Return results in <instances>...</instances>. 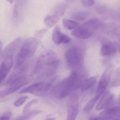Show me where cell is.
Returning a JSON list of instances; mask_svg holds the SVG:
<instances>
[{"label": "cell", "instance_id": "obj_1", "mask_svg": "<svg viewBox=\"0 0 120 120\" xmlns=\"http://www.w3.org/2000/svg\"><path fill=\"white\" fill-rule=\"evenodd\" d=\"M60 60L57 54L52 50L49 49L43 52L39 56L34 66L33 75L41 72L45 66L47 67L46 73L50 74L59 65Z\"/></svg>", "mask_w": 120, "mask_h": 120}, {"label": "cell", "instance_id": "obj_2", "mask_svg": "<svg viewBox=\"0 0 120 120\" xmlns=\"http://www.w3.org/2000/svg\"><path fill=\"white\" fill-rule=\"evenodd\" d=\"M39 42L37 38H30L24 42L15 59L16 68H19L36 52Z\"/></svg>", "mask_w": 120, "mask_h": 120}, {"label": "cell", "instance_id": "obj_3", "mask_svg": "<svg viewBox=\"0 0 120 120\" xmlns=\"http://www.w3.org/2000/svg\"><path fill=\"white\" fill-rule=\"evenodd\" d=\"M78 80L77 73L72 71L68 76L59 84L57 88L59 97L60 99H64L69 96L76 87Z\"/></svg>", "mask_w": 120, "mask_h": 120}, {"label": "cell", "instance_id": "obj_4", "mask_svg": "<svg viewBox=\"0 0 120 120\" xmlns=\"http://www.w3.org/2000/svg\"><path fill=\"white\" fill-rule=\"evenodd\" d=\"M29 80V78L23 76L17 75L11 76L7 82V84L9 86L8 88L0 92V98H3L16 92L28 83Z\"/></svg>", "mask_w": 120, "mask_h": 120}, {"label": "cell", "instance_id": "obj_5", "mask_svg": "<svg viewBox=\"0 0 120 120\" xmlns=\"http://www.w3.org/2000/svg\"><path fill=\"white\" fill-rule=\"evenodd\" d=\"M64 58L69 67L75 68L79 66L82 60V55L80 48L78 46L71 47L66 52Z\"/></svg>", "mask_w": 120, "mask_h": 120}, {"label": "cell", "instance_id": "obj_6", "mask_svg": "<svg viewBox=\"0 0 120 120\" xmlns=\"http://www.w3.org/2000/svg\"><path fill=\"white\" fill-rule=\"evenodd\" d=\"M52 86V84L50 83L38 82L24 88L19 93H30L36 96H43L49 91Z\"/></svg>", "mask_w": 120, "mask_h": 120}, {"label": "cell", "instance_id": "obj_7", "mask_svg": "<svg viewBox=\"0 0 120 120\" xmlns=\"http://www.w3.org/2000/svg\"><path fill=\"white\" fill-rule=\"evenodd\" d=\"M67 120H75L78 113V103L77 95H73L68 98L67 100Z\"/></svg>", "mask_w": 120, "mask_h": 120}, {"label": "cell", "instance_id": "obj_8", "mask_svg": "<svg viewBox=\"0 0 120 120\" xmlns=\"http://www.w3.org/2000/svg\"><path fill=\"white\" fill-rule=\"evenodd\" d=\"M110 76L109 71L107 70L104 73L101 77L98 86L96 95L93 98L96 101L100 98L106 89L109 81Z\"/></svg>", "mask_w": 120, "mask_h": 120}, {"label": "cell", "instance_id": "obj_9", "mask_svg": "<svg viewBox=\"0 0 120 120\" xmlns=\"http://www.w3.org/2000/svg\"><path fill=\"white\" fill-rule=\"evenodd\" d=\"M13 64V55L8 56L4 59L0 69V81L1 84L10 71Z\"/></svg>", "mask_w": 120, "mask_h": 120}, {"label": "cell", "instance_id": "obj_10", "mask_svg": "<svg viewBox=\"0 0 120 120\" xmlns=\"http://www.w3.org/2000/svg\"><path fill=\"white\" fill-rule=\"evenodd\" d=\"M22 38H19L10 43L2 51L0 52L1 59H5L8 56L13 55L21 46L22 43Z\"/></svg>", "mask_w": 120, "mask_h": 120}, {"label": "cell", "instance_id": "obj_11", "mask_svg": "<svg viewBox=\"0 0 120 120\" xmlns=\"http://www.w3.org/2000/svg\"><path fill=\"white\" fill-rule=\"evenodd\" d=\"M52 40L56 44L60 45L69 42L71 39L68 36L62 33L59 26H57L52 33Z\"/></svg>", "mask_w": 120, "mask_h": 120}, {"label": "cell", "instance_id": "obj_12", "mask_svg": "<svg viewBox=\"0 0 120 120\" xmlns=\"http://www.w3.org/2000/svg\"><path fill=\"white\" fill-rule=\"evenodd\" d=\"M100 119H120V107L108 109L100 113Z\"/></svg>", "mask_w": 120, "mask_h": 120}, {"label": "cell", "instance_id": "obj_13", "mask_svg": "<svg viewBox=\"0 0 120 120\" xmlns=\"http://www.w3.org/2000/svg\"><path fill=\"white\" fill-rule=\"evenodd\" d=\"M93 33V31L88 29L82 25L78 26L72 31L71 33V35L73 36L82 40L89 38L92 36Z\"/></svg>", "mask_w": 120, "mask_h": 120}, {"label": "cell", "instance_id": "obj_14", "mask_svg": "<svg viewBox=\"0 0 120 120\" xmlns=\"http://www.w3.org/2000/svg\"><path fill=\"white\" fill-rule=\"evenodd\" d=\"M113 97L109 91L105 92L102 97L101 98L99 102L98 103L96 107L97 110H100L102 109L104 107L109 105L111 100H112Z\"/></svg>", "mask_w": 120, "mask_h": 120}, {"label": "cell", "instance_id": "obj_15", "mask_svg": "<svg viewBox=\"0 0 120 120\" xmlns=\"http://www.w3.org/2000/svg\"><path fill=\"white\" fill-rule=\"evenodd\" d=\"M116 52V49L114 46L111 44H106L102 47L100 50L101 56H103L113 55Z\"/></svg>", "mask_w": 120, "mask_h": 120}, {"label": "cell", "instance_id": "obj_16", "mask_svg": "<svg viewBox=\"0 0 120 120\" xmlns=\"http://www.w3.org/2000/svg\"><path fill=\"white\" fill-rule=\"evenodd\" d=\"M101 24V22L98 19H93L87 21L83 24V26L91 31H93L99 28Z\"/></svg>", "mask_w": 120, "mask_h": 120}, {"label": "cell", "instance_id": "obj_17", "mask_svg": "<svg viewBox=\"0 0 120 120\" xmlns=\"http://www.w3.org/2000/svg\"><path fill=\"white\" fill-rule=\"evenodd\" d=\"M60 18L59 16L53 14L48 15L44 19V23L48 28H52L57 23Z\"/></svg>", "mask_w": 120, "mask_h": 120}, {"label": "cell", "instance_id": "obj_18", "mask_svg": "<svg viewBox=\"0 0 120 120\" xmlns=\"http://www.w3.org/2000/svg\"><path fill=\"white\" fill-rule=\"evenodd\" d=\"M97 77H92L84 80L81 83L80 86L81 89L83 91H86L90 89L97 82Z\"/></svg>", "mask_w": 120, "mask_h": 120}, {"label": "cell", "instance_id": "obj_19", "mask_svg": "<svg viewBox=\"0 0 120 120\" xmlns=\"http://www.w3.org/2000/svg\"><path fill=\"white\" fill-rule=\"evenodd\" d=\"M90 15V13L88 11L77 12L73 14L72 18L79 21H83L88 18Z\"/></svg>", "mask_w": 120, "mask_h": 120}, {"label": "cell", "instance_id": "obj_20", "mask_svg": "<svg viewBox=\"0 0 120 120\" xmlns=\"http://www.w3.org/2000/svg\"><path fill=\"white\" fill-rule=\"evenodd\" d=\"M63 24L65 28L69 30L73 29L74 30L77 28L79 26V24L77 22L67 19H63Z\"/></svg>", "mask_w": 120, "mask_h": 120}, {"label": "cell", "instance_id": "obj_21", "mask_svg": "<svg viewBox=\"0 0 120 120\" xmlns=\"http://www.w3.org/2000/svg\"><path fill=\"white\" fill-rule=\"evenodd\" d=\"M41 111L39 110H34L30 112H28L24 113V115L21 116L17 118V120H28L33 116L40 114Z\"/></svg>", "mask_w": 120, "mask_h": 120}, {"label": "cell", "instance_id": "obj_22", "mask_svg": "<svg viewBox=\"0 0 120 120\" xmlns=\"http://www.w3.org/2000/svg\"><path fill=\"white\" fill-rule=\"evenodd\" d=\"M66 9V5L65 4H63L59 5L57 6L54 10L53 14L57 15L60 18L64 14Z\"/></svg>", "mask_w": 120, "mask_h": 120}, {"label": "cell", "instance_id": "obj_23", "mask_svg": "<svg viewBox=\"0 0 120 120\" xmlns=\"http://www.w3.org/2000/svg\"><path fill=\"white\" fill-rule=\"evenodd\" d=\"M95 102L96 101L93 98L84 107L83 109L84 111L86 112H88L90 111L94 106Z\"/></svg>", "mask_w": 120, "mask_h": 120}, {"label": "cell", "instance_id": "obj_24", "mask_svg": "<svg viewBox=\"0 0 120 120\" xmlns=\"http://www.w3.org/2000/svg\"><path fill=\"white\" fill-rule=\"evenodd\" d=\"M28 98L27 96L21 97L14 102V105L16 107L20 106L24 104Z\"/></svg>", "mask_w": 120, "mask_h": 120}, {"label": "cell", "instance_id": "obj_25", "mask_svg": "<svg viewBox=\"0 0 120 120\" xmlns=\"http://www.w3.org/2000/svg\"><path fill=\"white\" fill-rule=\"evenodd\" d=\"M38 101V100L35 99L33 100L30 101L24 107L23 110V113H25L29 112L32 105L37 103Z\"/></svg>", "mask_w": 120, "mask_h": 120}, {"label": "cell", "instance_id": "obj_26", "mask_svg": "<svg viewBox=\"0 0 120 120\" xmlns=\"http://www.w3.org/2000/svg\"><path fill=\"white\" fill-rule=\"evenodd\" d=\"M47 30V29H44L37 31L35 32V36L38 38H42L46 33Z\"/></svg>", "mask_w": 120, "mask_h": 120}, {"label": "cell", "instance_id": "obj_27", "mask_svg": "<svg viewBox=\"0 0 120 120\" xmlns=\"http://www.w3.org/2000/svg\"><path fill=\"white\" fill-rule=\"evenodd\" d=\"M81 2L83 5L87 7H91L94 4V0H81Z\"/></svg>", "mask_w": 120, "mask_h": 120}, {"label": "cell", "instance_id": "obj_28", "mask_svg": "<svg viewBox=\"0 0 120 120\" xmlns=\"http://www.w3.org/2000/svg\"><path fill=\"white\" fill-rule=\"evenodd\" d=\"M12 116V113L11 112H7L2 115L0 117V120H7L10 119Z\"/></svg>", "mask_w": 120, "mask_h": 120}, {"label": "cell", "instance_id": "obj_29", "mask_svg": "<svg viewBox=\"0 0 120 120\" xmlns=\"http://www.w3.org/2000/svg\"><path fill=\"white\" fill-rule=\"evenodd\" d=\"M2 41H0V52H2Z\"/></svg>", "mask_w": 120, "mask_h": 120}, {"label": "cell", "instance_id": "obj_30", "mask_svg": "<svg viewBox=\"0 0 120 120\" xmlns=\"http://www.w3.org/2000/svg\"><path fill=\"white\" fill-rule=\"evenodd\" d=\"M7 1L8 2H9L10 3H11V4H12L13 2V1H14V0H7Z\"/></svg>", "mask_w": 120, "mask_h": 120}, {"label": "cell", "instance_id": "obj_31", "mask_svg": "<svg viewBox=\"0 0 120 120\" xmlns=\"http://www.w3.org/2000/svg\"><path fill=\"white\" fill-rule=\"evenodd\" d=\"M119 52H120V45H119Z\"/></svg>", "mask_w": 120, "mask_h": 120}, {"label": "cell", "instance_id": "obj_32", "mask_svg": "<svg viewBox=\"0 0 120 120\" xmlns=\"http://www.w3.org/2000/svg\"></svg>", "mask_w": 120, "mask_h": 120}]
</instances>
